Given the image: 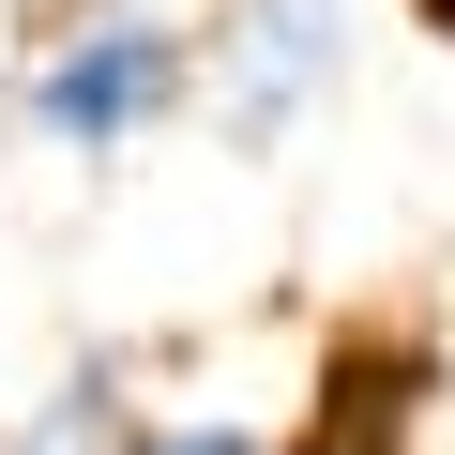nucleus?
Wrapping results in <instances>:
<instances>
[{
  "label": "nucleus",
  "mask_w": 455,
  "mask_h": 455,
  "mask_svg": "<svg viewBox=\"0 0 455 455\" xmlns=\"http://www.w3.org/2000/svg\"><path fill=\"white\" fill-rule=\"evenodd\" d=\"M349 61H364V0H212L182 31V107L243 167H274L304 152V122H334Z\"/></svg>",
  "instance_id": "nucleus-2"
},
{
  "label": "nucleus",
  "mask_w": 455,
  "mask_h": 455,
  "mask_svg": "<svg viewBox=\"0 0 455 455\" xmlns=\"http://www.w3.org/2000/svg\"><path fill=\"white\" fill-rule=\"evenodd\" d=\"M0 455H122V379H107V364L46 379L31 410H0Z\"/></svg>",
  "instance_id": "nucleus-3"
},
{
  "label": "nucleus",
  "mask_w": 455,
  "mask_h": 455,
  "mask_svg": "<svg viewBox=\"0 0 455 455\" xmlns=\"http://www.w3.org/2000/svg\"><path fill=\"white\" fill-rule=\"evenodd\" d=\"M122 455H274L243 410H122Z\"/></svg>",
  "instance_id": "nucleus-4"
},
{
  "label": "nucleus",
  "mask_w": 455,
  "mask_h": 455,
  "mask_svg": "<svg viewBox=\"0 0 455 455\" xmlns=\"http://www.w3.org/2000/svg\"><path fill=\"white\" fill-rule=\"evenodd\" d=\"M0 122L46 137V152H76V167H107V152H137V137L182 122V31L152 16V0H46L31 46H16Z\"/></svg>",
  "instance_id": "nucleus-1"
}]
</instances>
